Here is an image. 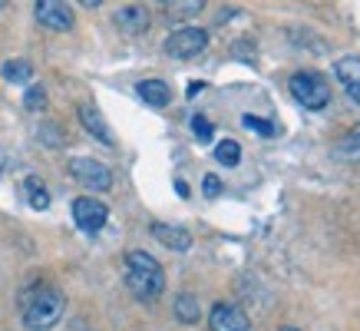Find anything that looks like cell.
<instances>
[{"instance_id":"cell-10","label":"cell","mask_w":360,"mask_h":331,"mask_svg":"<svg viewBox=\"0 0 360 331\" xmlns=\"http://www.w3.org/2000/svg\"><path fill=\"white\" fill-rule=\"evenodd\" d=\"M79 123H83V126H86V130L93 132V136H96L103 146H112V132H110V126H106V120L99 116L96 106L83 103V106H79Z\"/></svg>"},{"instance_id":"cell-11","label":"cell","mask_w":360,"mask_h":331,"mask_svg":"<svg viewBox=\"0 0 360 331\" xmlns=\"http://www.w3.org/2000/svg\"><path fill=\"white\" fill-rule=\"evenodd\" d=\"M153 235L159 239L162 245H169V249H175V252H188L192 249V235H188L186 229H179V225H153Z\"/></svg>"},{"instance_id":"cell-16","label":"cell","mask_w":360,"mask_h":331,"mask_svg":"<svg viewBox=\"0 0 360 331\" xmlns=\"http://www.w3.org/2000/svg\"><path fill=\"white\" fill-rule=\"evenodd\" d=\"M4 80H11V83H30L33 66L27 60H7L4 63Z\"/></svg>"},{"instance_id":"cell-5","label":"cell","mask_w":360,"mask_h":331,"mask_svg":"<svg viewBox=\"0 0 360 331\" xmlns=\"http://www.w3.org/2000/svg\"><path fill=\"white\" fill-rule=\"evenodd\" d=\"M205 46H208V33L198 30V27H186V30L172 33V37L165 40V50L172 56H179V60H192V56H198Z\"/></svg>"},{"instance_id":"cell-22","label":"cell","mask_w":360,"mask_h":331,"mask_svg":"<svg viewBox=\"0 0 360 331\" xmlns=\"http://www.w3.org/2000/svg\"><path fill=\"white\" fill-rule=\"evenodd\" d=\"M202 186H205V196H219L221 192V182H219V176H205V182H202Z\"/></svg>"},{"instance_id":"cell-1","label":"cell","mask_w":360,"mask_h":331,"mask_svg":"<svg viewBox=\"0 0 360 331\" xmlns=\"http://www.w3.org/2000/svg\"><path fill=\"white\" fill-rule=\"evenodd\" d=\"M20 315L23 325L33 331L53 328L56 321L63 318V295L53 285H33L30 292H23L20 298Z\"/></svg>"},{"instance_id":"cell-2","label":"cell","mask_w":360,"mask_h":331,"mask_svg":"<svg viewBox=\"0 0 360 331\" xmlns=\"http://www.w3.org/2000/svg\"><path fill=\"white\" fill-rule=\"evenodd\" d=\"M126 285L139 301H153L162 295L165 288V272L153 255L146 252H129L126 255Z\"/></svg>"},{"instance_id":"cell-23","label":"cell","mask_w":360,"mask_h":331,"mask_svg":"<svg viewBox=\"0 0 360 331\" xmlns=\"http://www.w3.org/2000/svg\"><path fill=\"white\" fill-rule=\"evenodd\" d=\"M202 89H205V87H202V83H188L186 96H198V93H202Z\"/></svg>"},{"instance_id":"cell-7","label":"cell","mask_w":360,"mask_h":331,"mask_svg":"<svg viewBox=\"0 0 360 331\" xmlns=\"http://www.w3.org/2000/svg\"><path fill=\"white\" fill-rule=\"evenodd\" d=\"M33 11H37V20L50 27V30H70L73 27V11L60 0H37Z\"/></svg>"},{"instance_id":"cell-9","label":"cell","mask_w":360,"mask_h":331,"mask_svg":"<svg viewBox=\"0 0 360 331\" xmlns=\"http://www.w3.org/2000/svg\"><path fill=\"white\" fill-rule=\"evenodd\" d=\"M334 73H338V80L344 83V89L360 103V56H344V60H338Z\"/></svg>"},{"instance_id":"cell-8","label":"cell","mask_w":360,"mask_h":331,"mask_svg":"<svg viewBox=\"0 0 360 331\" xmlns=\"http://www.w3.org/2000/svg\"><path fill=\"white\" fill-rule=\"evenodd\" d=\"M208 325H212V331H248L251 328L248 315H245L238 305H215Z\"/></svg>"},{"instance_id":"cell-3","label":"cell","mask_w":360,"mask_h":331,"mask_svg":"<svg viewBox=\"0 0 360 331\" xmlns=\"http://www.w3.org/2000/svg\"><path fill=\"white\" fill-rule=\"evenodd\" d=\"M288 87H291V96H295L304 110H324L330 99L328 83L317 77V73H295Z\"/></svg>"},{"instance_id":"cell-26","label":"cell","mask_w":360,"mask_h":331,"mask_svg":"<svg viewBox=\"0 0 360 331\" xmlns=\"http://www.w3.org/2000/svg\"><path fill=\"white\" fill-rule=\"evenodd\" d=\"M278 331H297V328H278Z\"/></svg>"},{"instance_id":"cell-18","label":"cell","mask_w":360,"mask_h":331,"mask_svg":"<svg viewBox=\"0 0 360 331\" xmlns=\"http://www.w3.org/2000/svg\"><path fill=\"white\" fill-rule=\"evenodd\" d=\"M202 7H205L202 0H188V4H165L169 17H192V13H198Z\"/></svg>"},{"instance_id":"cell-21","label":"cell","mask_w":360,"mask_h":331,"mask_svg":"<svg viewBox=\"0 0 360 331\" xmlns=\"http://www.w3.org/2000/svg\"><path fill=\"white\" fill-rule=\"evenodd\" d=\"M245 126H248V130H255V132H262V136H274V126H271V123L258 120V116H245Z\"/></svg>"},{"instance_id":"cell-25","label":"cell","mask_w":360,"mask_h":331,"mask_svg":"<svg viewBox=\"0 0 360 331\" xmlns=\"http://www.w3.org/2000/svg\"><path fill=\"white\" fill-rule=\"evenodd\" d=\"M354 139H357V143H360V123H357V126H354V132H350V143H354Z\"/></svg>"},{"instance_id":"cell-13","label":"cell","mask_w":360,"mask_h":331,"mask_svg":"<svg viewBox=\"0 0 360 331\" xmlns=\"http://www.w3.org/2000/svg\"><path fill=\"white\" fill-rule=\"evenodd\" d=\"M136 93H139L149 106H155V110L169 106V99H172V93H169V87H165L162 80H142L139 87H136Z\"/></svg>"},{"instance_id":"cell-17","label":"cell","mask_w":360,"mask_h":331,"mask_svg":"<svg viewBox=\"0 0 360 331\" xmlns=\"http://www.w3.org/2000/svg\"><path fill=\"white\" fill-rule=\"evenodd\" d=\"M215 159H219L221 166H238V159H241L238 143H235V139H225V143H219V146H215Z\"/></svg>"},{"instance_id":"cell-14","label":"cell","mask_w":360,"mask_h":331,"mask_svg":"<svg viewBox=\"0 0 360 331\" xmlns=\"http://www.w3.org/2000/svg\"><path fill=\"white\" fill-rule=\"evenodd\" d=\"M23 192H27V202H30L33 209H46L50 206V192H46V186L37 176H30L23 182Z\"/></svg>"},{"instance_id":"cell-24","label":"cell","mask_w":360,"mask_h":331,"mask_svg":"<svg viewBox=\"0 0 360 331\" xmlns=\"http://www.w3.org/2000/svg\"><path fill=\"white\" fill-rule=\"evenodd\" d=\"M175 192H179V196H188V186H186V182H182V179L175 182Z\"/></svg>"},{"instance_id":"cell-4","label":"cell","mask_w":360,"mask_h":331,"mask_svg":"<svg viewBox=\"0 0 360 331\" xmlns=\"http://www.w3.org/2000/svg\"><path fill=\"white\" fill-rule=\"evenodd\" d=\"M70 173H73V179H77L79 186L93 189V192H106L112 186V173L99 159H89V156H77L70 163Z\"/></svg>"},{"instance_id":"cell-15","label":"cell","mask_w":360,"mask_h":331,"mask_svg":"<svg viewBox=\"0 0 360 331\" xmlns=\"http://www.w3.org/2000/svg\"><path fill=\"white\" fill-rule=\"evenodd\" d=\"M198 315H202V308H198V298L195 295H179V298H175V318H179V321L192 325V321H198Z\"/></svg>"},{"instance_id":"cell-20","label":"cell","mask_w":360,"mask_h":331,"mask_svg":"<svg viewBox=\"0 0 360 331\" xmlns=\"http://www.w3.org/2000/svg\"><path fill=\"white\" fill-rule=\"evenodd\" d=\"M192 130H195V136L202 139V143H208V139H212V132H215L205 116H195V120H192Z\"/></svg>"},{"instance_id":"cell-6","label":"cell","mask_w":360,"mask_h":331,"mask_svg":"<svg viewBox=\"0 0 360 331\" xmlns=\"http://www.w3.org/2000/svg\"><path fill=\"white\" fill-rule=\"evenodd\" d=\"M73 219H77V225L83 232H99L106 225V219H110V209H106L99 199L83 196L73 202Z\"/></svg>"},{"instance_id":"cell-12","label":"cell","mask_w":360,"mask_h":331,"mask_svg":"<svg viewBox=\"0 0 360 331\" xmlns=\"http://www.w3.org/2000/svg\"><path fill=\"white\" fill-rule=\"evenodd\" d=\"M116 23H120L122 33L136 37V33H142L146 27H149V13H146V7H136V4H129V7H122V11L116 13Z\"/></svg>"},{"instance_id":"cell-19","label":"cell","mask_w":360,"mask_h":331,"mask_svg":"<svg viewBox=\"0 0 360 331\" xmlns=\"http://www.w3.org/2000/svg\"><path fill=\"white\" fill-rule=\"evenodd\" d=\"M23 103H27V110H44V106H46L44 87H30V89H27V96H23Z\"/></svg>"}]
</instances>
